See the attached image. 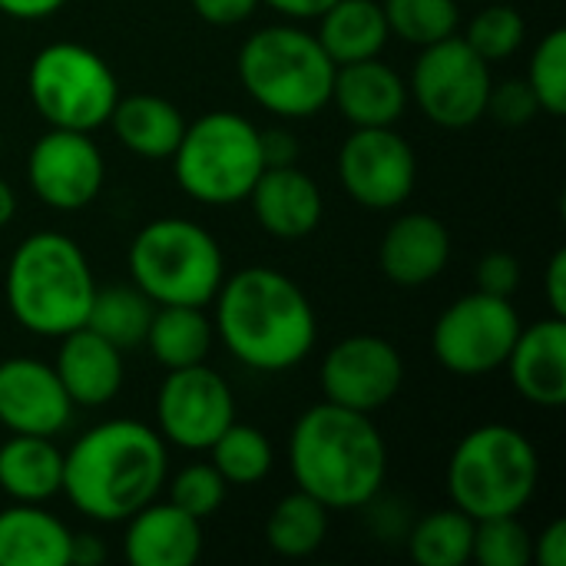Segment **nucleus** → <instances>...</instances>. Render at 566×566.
Instances as JSON below:
<instances>
[{
  "instance_id": "1",
  "label": "nucleus",
  "mask_w": 566,
  "mask_h": 566,
  "mask_svg": "<svg viewBox=\"0 0 566 566\" xmlns=\"http://www.w3.org/2000/svg\"><path fill=\"white\" fill-rule=\"evenodd\" d=\"M166 441L143 421L90 428L63 454V494L90 521H129L166 488Z\"/></svg>"
},
{
  "instance_id": "2",
  "label": "nucleus",
  "mask_w": 566,
  "mask_h": 566,
  "mask_svg": "<svg viewBox=\"0 0 566 566\" xmlns=\"http://www.w3.org/2000/svg\"><path fill=\"white\" fill-rule=\"evenodd\" d=\"M212 302L222 345L252 371H289L315 348V308L302 285L279 269H242L222 279Z\"/></svg>"
},
{
  "instance_id": "3",
  "label": "nucleus",
  "mask_w": 566,
  "mask_h": 566,
  "mask_svg": "<svg viewBox=\"0 0 566 566\" xmlns=\"http://www.w3.org/2000/svg\"><path fill=\"white\" fill-rule=\"evenodd\" d=\"M289 468L298 491L328 511L371 504L388 474V448L371 415L342 405H312L292 428Z\"/></svg>"
},
{
  "instance_id": "4",
  "label": "nucleus",
  "mask_w": 566,
  "mask_h": 566,
  "mask_svg": "<svg viewBox=\"0 0 566 566\" xmlns=\"http://www.w3.org/2000/svg\"><path fill=\"white\" fill-rule=\"evenodd\" d=\"M96 282L83 249L63 232L27 235L7 265V305L20 328L63 338L86 325Z\"/></svg>"
},
{
  "instance_id": "5",
  "label": "nucleus",
  "mask_w": 566,
  "mask_h": 566,
  "mask_svg": "<svg viewBox=\"0 0 566 566\" xmlns=\"http://www.w3.org/2000/svg\"><path fill=\"white\" fill-rule=\"evenodd\" d=\"M239 80L262 109L305 119L332 103L335 63L315 33L292 23H275L255 30L242 43Z\"/></svg>"
},
{
  "instance_id": "6",
  "label": "nucleus",
  "mask_w": 566,
  "mask_h": 566,
  "mask_svg": "<svg viewBox=\"0 0 566 566\" xmlns=\"http://www.w3.org/2000/svg\"><path fill=\"white\" fill-rule=\"evenodd\" d=\"M541 481L531 438L511 424H481L461 438L448 461V494L474 521L521 514Z\"/></svg>"
},
{
  "instance_id": "7",
  "label": "nucleus",
  "mask_w": 566,
  "mask_h": 566,
  "mask_svg": "<svg viewBox=\"0 0 566 566\" xmlns=\"http://www.w3.org/2000/svg\"><path fill=\"white\" fill-rule=\"evenodd\" d=\"M126 262L133 285L153 305L206 308L226 279L219 242L189 219H153L143 226Z\"/></svg>"
},
{
  "instance_id": "8",
  "label": "nucleus",
  "mask_w": 566,
  "mask_h": 566,
  "mask_svg": "<svg viewBox=\"0 0 566 566\" xmlns=\"http://www.w3.org/2000/svg\"><path fill=\"white\" fill-rule=\"evenodd\" d=\"M176 182L202 206L245 202L265 169L259 129L239 113H206L186 126L176 153Z\"/></svg>"
},
{
  "instance_id": "9",
  "label": "nucleus",
  "mask_w": 566,
  "mask_h": 566,
  "mask_svg": "<svg viewBox=\"0 0 566 566\" xmlns=\"http://www.w3.org/2000/svg\"><path fill=\"white\" fill-rule=\"evenodd\" d=\"M27 90L36 113L56 129L93 133L109 123L119 99V83L109 63L83 43L43 46L27 73Z\"/></svg>"
},
{
  "instance_id": "10",
  "label": "nucleus",
  "mask_w": 566,
  "mask_h": 566,
  "mask_svg": "<svg viewBox=\"0 0 566 566\" xmlns=\"http://www.w3.org/2000/svg\"><path fill=\"white\" fill-rule=\"evenodd\" d=\"M491 63L481 60L464 36H448L421 46L411 73V96L418 109L444 129H468L488 116L491 96Z\"/></svg>"
},
{
  "instance_id": "11",
  "label": "nucleus",
  "mask_w": 566,
  "mask_h": 566,
  "mask_svg": "<svg viewBox=\"0 0 566 566\" xmlns=\"http://www.w3.org/2000/svg\"><path fill=\"white\" fill-rule=\"evenodd\" d=\"M521 335V315L511 298L471 292L451 302L431 332L434 358L454 375H488L497 371Z\"/></svg>"
},
{
  "instance_id": "12",
  "label": "nucleus",
  "mask_w": 566,
  "mask_h": 566,
  "mask_svg": "<svg viewBox=\"0 0 566 566\" xmlns=\"http://www.w3.org/2000/svg\"><path fill=\"white\" fill-rule=\"evenodd\" d=\"M338 179L365 209H398L418 182L415 149L395 126H361L338 149Z\"/></svg>"
},
{
  "instance_id": "13",
  "label": "nucleus",
  "mask_w": 566,
  "mask_h": 566,
  "mask_svg": "<svg viewBox=\"0 0 566 566\" xmlns=\"http://www.w3.org/2000/svg\"><path fill=\"white\" fill-rule=\"evenodd\" d=\"M156 421L163 441L186 451H209L212 441L235 421V398L222 375L206 361L176 368L159 385Z\"/></svg>"
},
{
  "instance_id": "14",
  "label": "nucleus",
  "mask_w": 566,
  "mask_h": 566,
  "mask_svg": "<svg viewBox=\"0 0 566 566\" xmlns=\"http://www.w3.org/2000/svg\"><path fill=\"white\" fill-rule=\"evenodd\" d=\"M405 381V361L398 348L378 335L342 338L322 361L325 401L375 415L385 408Z\"/></svg>"
},
{
  "instance_id": "15",
  "label": "nucleus",
  "mask_w": 566,
  "mask_h": 566,
  "mask_svg": "<svg viewBox=\"0 0 566 566\" xmlns=\"http://www.w3.org/2000/svg\"><path fill=\"white\" fill-rule=\"evenodd\" d=\"M27 176L40 202L60 212H76L99 196L106 166L90 133L50 126V133H43L30 149Z\"/></svg>"
},
{
  "instance_id": "16",
  "label": "nucleus",
  "mask_w": 566,
  "mask_h": 566,
  "mask_svg": "<svg viewBox=\"0 0 566 566\" xmlns=\"http://www.w3.org/2000/svg\"><path fill=\"white\" fill-rule=\"evenodd\" d=\"M73 418V401L63 391L53 365L33 358L0 361V424L13 434H60Z\"/></svg>"
},
{
  "instance_id": "17",
  "label": "nucleus",
  "mask_w": 566,
  "mask_h": 566,
  "mask_svg": "<svg viewBox=\"0 0 566 566\" xmlns=\"http://www.w3.org/2000/svg\"><path fill=\"white\" fill-rule=\"evenodd\" d=\"M504 365L524 401L537 408H560L566 401V318L551 315L527 328L521 325Z\"/></svg>"
},
{
  "instance_id": "18",
  "label": "nucleus",
  "mask_w": 566,
  "mask_h": 566,
  "mask_svg": "<svg viewBox=\"0 0 566 566\" xmlns=\"http://www.w3.org/2000/svg\"><path fill=\"white\" fill-rule=\"evenodd\" d=\"M259 226L275 239H305L318 229L322 189L298 166H265L249 192Z\"/></svg>"
},
{
  "instance_id": "19",
  "label": "nucleus",
  "mask_w": 566,
  "mask_h": 566,
  "mask_svg": "<svg viewBox=\"0 0 566 566\" xmlns=\"http://www.w3.org/2000/svg\"><path fill=\"white\" fill-rule=\"evenodd\" d=\"M53 371L73 408H99L123 388V348L83 325L60 338Z\"/></svg>"
},
{
  "instance_id": "20",
  "label": "nucleus",
  "mask_w": 566,
  "mask_h": 566,
  "mask_svg": "<svg viewBox=\"0 0 566 566\" xmlns=\"http://www.w3.org/2000/svg\"><path fill=\"white\" fill-rule=\"evenodd\" d=\"M451 259V235L441 219L428 212H408L381 235V272L401 289H421L434 282Z\"/></svg>"
},
{
  "instance_id": "21",
  "label": "nucleus",
  "mask_w": 566,
  "mask_h": 566,
  "mask_svg": "<svg viewBox=\"0 0 566 566\" xmlns=\"http://www.w3.org/2000/svg\"><path fill=\"white\" fill-rule=\"evenodd\" d=\"M332 103L355 126H395L408 106V83L378 56L335 66Z\"/></svg>"
},
{
  "instance_id": "22",
  "label": "nucleus",
  "mask_w": 566,
  "mask_h": 566,
  "mask_svg": "<svg viewBox=\"0 0 566 566\" xmlns=\"http://www.w3.org/2000/svg\"><path fill=\"white\" fill-rule=\"evenodd\" d=\"M123 554L133 566H189L202 554V521L176 504L149 501L129 517Z\"/></svg>"
},
{
  "instance_id": "23",
  "label": "nucleus",
  "mask_w": 566,
  "mask_h": 566,
  "mask_svg": "<svg viewBox=\"0 0 566 566\" xmlns=\"http://www.w3.org/2000/svg\"><path fill=\"white\" fill-rule=\"evenodd\" d=\"M73 531L40 504L0 511V566H70Z\"/></svg>"
},
{
  "instance_id": "24",
  "label": "nucleus",
  "mask_w": 566,
  "mask_h": 566,
  "mask_svg": "<svg viewBox=\"0 0 566 566\" xmlns=\"http://www.w3.org/2000/svg\"><path fill=\"white\" fill-rule=\"evenodd\" d=\"M63 488V451L43 434H13L0 444V491L17 504H43Z\"/></svg>"
},
{
  "instance_id": "25",
  "label": "nucleus",
  "mask_w": 566,
  "mask_h": 566,
  "mask_svg": "<svg viewBox=\"0 0 566 566\" xmlns=\"http://www.w3.org/2000/svg\"><path fill=\"white\" fill-rule=\"evenodd\" d=\"M109 123L116 129V139L143 159H169L186 133L182 113L169 99L153 93L119 96Z\"/></svg>"
},
{
  "instance_id": "26",
  "label": "nucleus",
  "mask_w": 566,
  "mask_h": 566,
  "mask_svg": "<svg viewBox=\"0 0 566 566\" xmlns=\"http://www.w3.org/2000/svg\"><path fill=\"white\" fill-rule=\"evenodd\" d=\"M318 43L335 66L381 56L388 43V20L378 0H335L318 17Z\"/></svg>"
},
{
  "instance_id": "27",
  "label": "nucleus",
  "mask_w": 566,
  "mask_h": 566,
  "mask_svg": "<svg viewBox=\"0 0 566 566\" xmlns=\"http://www.w3.org/2000/svg\"><path fill=\"white\" fill-rule=\"evenodd\" d=\"M146 345L166 371L202 365L212 348V325L196 305H156Z\"/></svg>"
},
{
  "instance_id": "28",
  "label": "nucleus",
  "mask_w": 566,
  "mask_h": 566,
  "mask_svg": "<svg viewBox=\"0 0 566 566\" xmlns=\"http://www.w3.org/2000/svg\"><path fill=\"white\" fill-rule=\"evenodd\" d=\"M328 537V507L305 491L282 497L265 521V544L289 560L312 557Z\"/></svg>"
},
{
  "instance_id": "29",
  "label": "nucleus",
  "mask_w": 566,
  "mask_h": 566,
  "mask_svg": "<svg viewBox=\"0 0 566 566\" xmlns=\"http://www.w3.org/2000/svg\"><path fill=\"white\" fill-rule=\"evenodd\" d=\"M153 302L133 285H116V289H96L86 328L113 342L116 348H136L146 342V328L153 318Z\"/></svg>"
},
{
  "instance_id": "30",
  "label": "nucleus",
  "mask_w": 566,
  "mask_h": 566,
  "mask_svg": "<svg viewBox=\"0 0 566 566\" xmlns=\"http://www.w3.org/2000/svg\"><path fill=\"white\" fill-rule=\"evenodd\" d=\"M474 547V517L458 507L421 517L408 537V551L418 566H464Z\"/></svg>"
},
{
  "instance_id": "31",
  "label": "nucleus",
  "mask_w": 566,
  "mask_h": 566,
  "mask_svg": "<svg viewBox=\"0 0 566 566\" xmlns=\"http://www.w3.org/2000/svg\"><path fill=\"white\" fill-rule=\"evenodd\" d=\"M212 454V468L226 478V484H259L269 471H272V444L269 438L252 428V424H239L232 421L209 448Z\"/></svg>"
},
{
  "instance_id": "32",
  "label": "nucleus",
  "mask_w": 566,
  "mask_h": 566,
  "mask_svg": "<svg viewBox=\"0 0 566 566\" xmlns=\"http://www.w3.org/2000/svg\"><path fill=\"white\" fill-rule=\"evenodd\" d=\"M381 10L388 20V33L411 46L448 40L458 33L461 23L458 0H385Z\"/></svg>"
},
{
  "instance_id": "33",
  "label": "nucleus",
  "mask_w": 566,
  "mask_h": 566,
  "mask_svg": "<svg viewBox=\"0 0 566 566\" xmlns=\"http://www.w3.org/2000/svg\"><path fill=\"white\" fill-rule=\"evenodd\" d=\"M471 560L481 566H527L534 560V537L517 521V514L474 521Z\"/></svg>"
},
{
  "instance_id": "34",
  "label": "nucleus",
  "mask_w": 566,
  "mask_h": 566,
  "mask_svg": "<svg viewBox=\"0 0 566 566\" xmlns=\"http://www.w3.org/2000/svg\"><path fill=\"white\" fill-rule=\"evenodd\" d=\"M524 36H527V23L524 17L507 7V3H491L488 10H481L471 23H468V33H464V43L488 63H497V60H507L514 56L521 46H524Z\"/></svg>"
},
{
  "instance_id": "35",
  "label": "nucleus",
  "mask_w": 566,
  "mask_h": 566,
  "mask_svg": "<svg viewBox=\"0 0 566 566\" xmlns=\"http://www.w3.org/2000/svg\"><path fill=\"white\" fill-rule=\"evenodd\" d=\"M527 83L541 103L544 113L551 116H564L566 113V30L557 27L551 30L541 46L531 56V70H527Z\"/></svg>"
},
{
  "instance_id": "36",
  "label": "nucleus",
  "mask_w": 566,
  "mask_h": 566,
  "mask_svg": "<svg viewBox=\"0 0 566 566\" xmlns=\"http://www.w3.org/2000/svg\"><path fill=\"white\" fill-rule=\"evenodd\" d=\"M226 488H229L226 478L212 464H189L172 478L169 504H176L179 511H186L196 521H206L222 507Z\"/></svg>"
},
{
  "instance_id": "37",
  "label": "nucleus",
  "mask_w": 566,
  "mask_h": 566,
  "mask_svg": "<svg viewBox=\"0 0 566 566\" xmlns=\"http://www.w3.org/2000/svg\"><path fill=\"white\" fill-rule=\"evenodd\" d=\"M488 113L501 123V126H527L537 113H541V103L531 90L527 80H504L501 86H491V96H488Z\"/></svg>"
},
{
  "instance_id": "38",
  "label": "nucleus",
  "mask_w": 566,
  "mask_h": 566,
  "mask_svg": "<svg viewBox=\"0 0 566 566\" xmlns=\"http://www.w3.org/2000/svg\"><path fill=\"white\" fill-rule=\"evenodd\" d=\"M521 285V262L507 252H491L478 262V289L488 295L511 298Z\"/></svg>"
},
{
  "instance_id": "39",
  "label": "nucleus",
  "mask_w": 566,
  "mask_h": 566,
  "mask_svg": "<svg viewBox=\"0 0 566 566\" xmlns=\"http://www.w3.org/2000/svg\"><path fill=\"white\" fill-rule=\"evenodd\" d=\"M259 3L262 0H192L196 13L216 27H235V23L249 20Z\"/></svg>"
},
{
  "instance_id": "40",
  "label": "nucleus",
  "mask_w": 566,
  "mask_h": 566,
  "mask_svg": "<svg viewBox=\"0 0 566 566\" xmlns=\"http://www.w3.org/2000/svg\"><path fill=\"white\" fill-rule=\"evenodd\" d=\"M262 139V159L265 166H295L298 159V143L289 129H269V133H259Z\"/></svg>"
},
{
  "instance_id": "41",
  "label": "nucleus",
  "mask_w": 566,
  "mask_h": 566,
  "mask_svg": "<svg viewBox=\"0 0 566 566\" xmlns=\"http://www.w3.org/2000/svg\"><path fill=\"white\" fill-rule=\"evenodd\" d=\"M534 560L541 566H566V521H554L534 541Z\"/></svg>"
},
{
  "instance_id": "42",
  "label": "nucleus",
  "mask_w": 566,
  "mask_h": 566,
  "mask_svg": "<svg viewBox=\"0 0 566 566\" xmlns=\"http://www.w3.org/2000/svg\"><path fill=\"white\" fill-rule=\"evenodd\" d=\"M544 292L551 302V312L566 318V249H557L551 265H547V279H544Z\"/></svg>"
},
{
  "instance_id": "43",
  "label": "nucleus",
  "mask_w": 566,
  "mask_h": 566,
  "mask_svg": "<svg viewBox=\"0 0 566 566\" xmlns=\"http://www.w3.org/2000/svg\"><path fill=\"white\" fill-rule=\"evenodd\" d=\"M106 560V544L96 534L70 537V566H99Z\"/></svg>"
},
{
  "instance_id": "44",
  "label": "nucleus",
  "mask_w": 566,
  "mask_h": 566,
  "mask_svg": "<svg viewBox=\"0 0 566 566\" xmlns=\"http://www.w3.org/2000/svg\"><path fill=\"white\" fill-rule=\"evenodd\" d=\"M66 0H0V13L13 20H43L53 17Z\"/></svg>"
},
{
  "instance_id": "45",
  "label": "nucleus",
  "mask_w": 566,
  "mask_h": 566,
  "mask_svg": "<svg viewBox=\"0 0 566 566\" xmlns=\"http://www.w3.org/2000/svg\"><path fill=\"white\" fill-rule=\"evenodd\" d=\"M289 20H318L335 0H262Z\"/></svg>"
},
{
  "instance_id": "46",
  "label": "nucleus",
  "mask_w": 566,
  "mask_h": 566,
  "mask_svg": "<svg viewBox=\"0 0 566 566\" xmlns=\"http://www.w3.org/2000/svg\"><path fill=\"white\" fill-rule=\"evenodd\" d=\"M13 212H17V196H13V189L0 179V229L13 219Z\"/></svg>"
},
{
  "instance_id": "47",
  "label": "nucleus",
  "mask_w": 566,
  "mask_h": 566,
  "mask_svg": "<svg viewBox=\"0 0 566 566\" xmlns=\"http://www.w3.org/2000/svg\"><path fill=\"white\" fill-rule=\"evenodd\" d=\"M0 153H3V136H0Z\"/></svg>"
}]
</instances>
